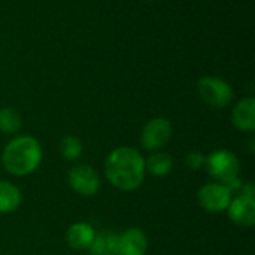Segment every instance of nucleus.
Masks as SVG:
<instances>
[{
	"label": "nucleus",
	"mask_w": 255,
	"mask_h": 255,
	"mask_svg": "<svg viewBox=\"0 0 255 255\" xmlns=\"http://www.w3.org/2000/svg\"><path fill=\"white\" fill-rule=\"evenodd\" d=\"M21 128V115L12 109L4 108L0 111V131L6 134H13Z\"/></svg>",
	"instance_id": "nucleus-15"
},
{
	"label": "nucleus",
	"mask_w": 255,
	"mask_h": 255,
	"mask_svg": "<svg viewBox=\"0 0 255 255\" xmlns=\"http://www.w3.org/2000/svg\"><path fill=\"white\" fill-rule=\"evenodd\" d=\"M173 167V160L166 152H155L145 160V170L152 176H166Z\"/></svg>",
	"instance_id": "nucleus-14"
},
{
	"label": "nucleus",
	"mask_w": 255,
	"mask_h": 255,
	"mask_svg": "<svg viewBox=\"0 0 255 255\" xmlns=\"http://www.w3.org/2000/svg\"><path fill=\"white\" fill-rule=\"evenodd\" d=\"M211 176L218 179L223 185L230 188L236 181H239L241 164L235 154L226 149L214 151L205 163Z\"/></svg>",
	"instance_id": "nucleus-3"
},
{
	"label": "nucleus",
	"mask_w": 255,
	"mask_h": 255,
	"mask_svg": "<svg viewBox=\"0 0 255 255\" xmlns=\"http://www.w3.org/2000/svg\"><path fill=\"white\" fill-rule=\"evenodd\" d=\"M146 1H154V0H146Z\"/></svg>",
	"instance_id": "nucleus-18"
},
{
	"label": "nucleus",
	"mask_w": 255,
	"mask_h": 255,
	"mask_svg": "<svg viewBox=\"0 0 255 255\" xmlns=\"http://www.w3.org/2000/svg\"><path fill=\"white\" fill-rule=\"evenodd\" d=\"M172 137V124L166 118H152L148 121L140 134V143L146 151H158Z\"/></svg>",
	"instance_id": "nucleus-7"
},
{
	"label": "nucleus",
	"mask_w": 255,
	"mask_h": 255,
	"mask_svg": "<svg viewBox=\"0 0 255 255\" xmlns=\"http://www.w3.org/2000/svg\"><path fill=\"white\" fill-rule=\"evenodd\" d=\"M197 90L205 103L212 108L221 109L230 105L233 100V88L221 78L217 76H203L197 82Z\"/></svg>",
	"instance_id": "nucleus-4"
},
{
	"label": "nucleus",
	"mask_w": 255,
	"mask_h": 255,
	"mask_svg": "<svg viewBox=\"0 0 255 255\" xmlns=\"http://www.w3.org/2000/svg\"><path fill=\"white\" fill-rule=\"evenodd\" d=\"M233 126L241 130L251 133L255 130V100L253 97L242 99L236 103L232 112Z\"/></svg>",
	"instance_id": "nucleus-10"
},
{
	"label": "nucleus",
	"mask_w": 255,
	"mask_h": 255,
	"mask_svg": "<svg viewBox=\"0 0 255 255\" xmlns=\"http://www.w3.org/2000/svg\"><path fill=\"white\" fill-rule=\"evenodd\" d=\"M118 248V235L112 232H102L94 236V241L90 247L91 255H117Z\"/></svg>",
	"instance_id": "nucleus-13"
},
{
	"label": "nucleus",
	"mask_w": 255,
	"mask_h": 255,
	"mask_svg": "<svg viewBox=\"0 0 255 255\" xmlns=\"http://www.w3.org/2000/svg\"><path fill=\"white\" fill-rule=\"evenodd\" d=\"M40 143L31 136H18L12 139L1 154L3 167L13 176L33 173L42 163Z\"/></svg>",
	"instance_id": "nucleus-2"
},
{
	"label": "nucleus",
	"mask_w": 255,
	"mask_h": 255,
	"mask_svg": "<svg viewBox=\"0 0 255 255\" xmlns=\"http://www.w3.org/2000/svg\"><path fill=\"white\" fill-rule=\"evenodd\" d=\"M19 205H21L19 190L7 181H0V214H10L16 211Z\"/></svg>",
	"instance_id": "nucleus-12"
},
{
	"label": "nucleus",
	"mask_w": 255,
	"mask_h": 255,
	"mask_svg": "<svg viewBox=\"0 0 255 255\" xmlns=\"http://www.w3.org/2000/svg\"><path fill=\"white\" fill-rule=\"evenodd\" d=\"M232 196V191L223 184H206L199 190L197 200L205 211L211 214H220L227 211L233 199Z\"/></svg>",
	"instance_id": "nucleus-6"
},
{
	"label": "nucleus",
	"mask_w": 255,
	"mask_h": 255,
	"mask_svg": "<svg viewBox=\"0 0 255 255\" xmlns=\"http://www.w3.org/2000/svg\"><path fill=\"white\" fill-rule=\"evenodd\" d=\"M96 232L94 229L87 223H76L69 227L66 233V242L72 250L76 251H85L90 250L93 241H94Z\"/></svg>",
	"instance_id": "nucleus-11"
},
{
	"label": "nucleus",
	"mask_w": 255,
	"mask_h": 255,
	"mask_svg": "<svg viewBox=\"0 0 255 255\" xmlns=\"http://www.w3.org/2000/svg\"><path fill=\"white\" fill-rule=\"evenodd\" d=\"M206 163V157L202 154V152H191L188 157H187V164L191 170H199L205 166Z\"/></svg>",
	"instance_id": "nucleus-17"
},
{
	"label": "nucleus",
	"mask_w": 255,
	"mask_h": 255,
	"mask_svg": "<svg viewBox=\"0 0 255 255\" xmlns=\"http://www.w3.org/2000/svg\"><path fill=\"white\" fill-rule=\"evenodd\" d=\"M60 154L63 158L73 161L78 160L82 154V143L75 136H64L60 142Z\"/></svg>",
	"instance_id": "nucleus-16"
},
{
	"label": "nucleus",
	"mask_w": 255,
	"mask_h": 255,
	"mask_svg": "<svg viewBox=\"0 0 255 255\" xmlns=\"http://www.w3.org/2000/svg\"><path fill=\"white\" fill-rule=\"evenodd\" d=\"M105 173L108 181L118 190L133 191L145 179V158L134 148H117L106 160Z\"/></svg>",
	"instance_id": "nucleus-1"
},
{
	"label": "nucleus",
	"mask_w": 255,
	"mask_h": 255,
	"mask_svg": "<svg viewBox=\"0 0 255 255\" xmlns=\"http://www.w3.org/2000/svg\"><path fill=\"white\" fill-rule=\"evenodd\" d=\"M227 212L232 223L239 227L248 229L255 224V200L251 197L236 196L232 199Z\"/></svg>",
	"instance_id": "nucleus-8"
},
{
	"label": "nucleus",
	"mask_w": 255,
	"mask_h": 255,
	"mask_svg": "<svg viewBox=\"0 0 255 255\" xmlns=\"http://www.w3.org/2000/svg\"><path fill=\"white\" fill-rule=\"evenodd\" d=\"M69 185L84 197L96 196L100 190V176L88 164H76L69 172Z\"/></svg>",
	"instance_id": "nucleus-5"
},
{
	"label": "nucleus",
	"mask_w": 255,
	"mask_h": 255,
	"mask_svg": "<svg viewBox=\"0 0 255 255\" xmlns=\"http://www.w3.org/2000/svg\"><path fill=\"white\" fill-rule=\"evenodd\" d=\"M148 251V238L140 229H128L118 235L117 255H145Z\"/></svg>",
	"instance_id": "nucleus-9"
}]
</instances>
